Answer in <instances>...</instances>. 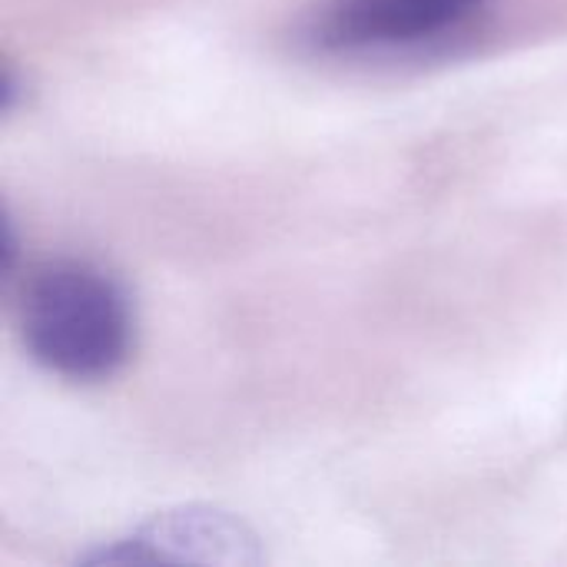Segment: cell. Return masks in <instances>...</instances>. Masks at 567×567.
Returning a JSON list of instances; mask_svg holds the SVG:
<instances>
[{"instance_id": "6da1fadb", "label": "cell", "mask_w": 567, "mask_h": 567, "mask_svg": "<svg viewBox=\"0 0 567 567\" xmlns=\"http://www.w3.org/2000/svg\"><path fill=\"white\" fill-rule=\"evenodd\" d=\"M20 332L30 355L70 382L110 379L133 349V306L106 269L56 259L30 272L20 299Z\"/></svg>"}, {"instance_id": "7a4b0ae2", "label": "cell", "mask_w": 567, "mask_h": 567, "mask_svg": "<svg viewBox=\"0 0 567 567\" xmlns=\"http://www.w3.org/2000/svg\"><path fill=\"white\" fill-rule=\"evenodd\" d=\"M492 0H329L312 23L326 50H395L439 40Z\"/></svg>"}, {"instance_id": "3957f363", "label": "cell", "mask_w": 567, "mask_h": 567, "mask_svg": "<svg viewBox=\"0 0 567 567\" xmlns=\"http://www.w3.org/2000/svg\"><path fill=\"white\" fill-rule=\"evenodd\" d=\"M262 555L256 535L216 508L163 512L133 535L100 548L93 565H256Z\"/></svg>"}]
</instances>
